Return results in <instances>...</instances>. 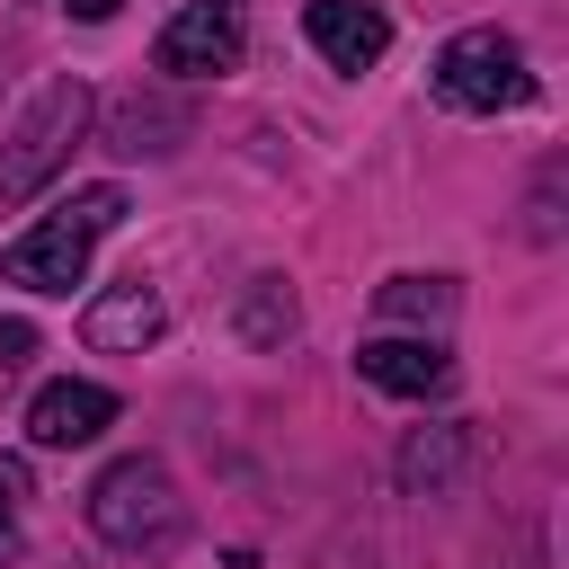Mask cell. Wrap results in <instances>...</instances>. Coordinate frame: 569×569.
Wrapping results in <instances>:
<instances>
[{"label": "cell", "mask_w": 569, "mask_h": 569, "mask_svg": "<svg viewBox=\"0 0 569 569\" xmlns=\"http://www.w3.org/2000/svg\"><path fill=\"white\" fill-rule=\"evenodd\" d=\"M116 222H124V187H71L44 222H27V231L9 240L0 276H9L18 293H71V284L89 276V249H98Z\"/></svg>", "instance_id": "cell-1"}, {"label": "cell", "mask_w": 569, "mask_h": 569, "mask_svg": "<svg viewBox=\"0 0 569 569\" xmlns=\"http://www.w3.org/2000/svg\"><path fill=\"white\" fill-rule=\"evenodd\" d=\"M62 9H71V18H89V27H98V18H116V9H124V0H62Z\"/></svg>", "instance_id": "cell-15"}, {"label": "cell", "mask_w": 569, "mask_h": 569, "mask_svg": "<svg viewBox=\"0 0 569 569\" xmlns=\"http://www.w3.org/2000/svg\"><path fill=\"white\" fill-rule=\"evenodd\" d=\"M427 80H436V98L462 107V116H507V107L533 98L525 44H516L507 27H462V36H445V53H436Z\"/></svg>", "instance_id": "cell-3"}, {"label": "cell", "mask_w": 569, "mask_h": 569, "mask_svg": "<svg viewBox=\"0 0 569 569\" xmlns=\"http://www.w3.org/2000/svg\"><path fill=\"white\" fill-rule=\"evenodd\" d=\"M373 311H382V320H418V329H445V320H453V276H391V284L373 293Z\"/></svg>", "instance_id": "cell-10"}, {"label": "cell", "mask_w": 569, "mask_h": 569, "mask_svg": "<svg viewBox=\"0 0 569 569\" xmlns=\"http://www.w3.org/2000/svg\"><path fill=\"white\" fill-rule=\"evenodd\" d=\"M18 507H27V462H9V453H0V551L18 542Z\"/></svg>", "instance_id": "cell-13"}, {"label": "cell", "mask_w": 569, "mask_h": 569, "mask_svg": "<svg viewBox=\"0 0 569 569\" xmlns=\"http://www.w3.org/2000/svg\"><path fill=\"white\" fill-rule=\"evenodd\" d=\"M240 44H249V9H240V0H187V9L160 27L151 62H160L169 80H222V71H240Z\"/></svg>", "instance_id": "cell-5"}, {"label": "cell", "mask_w": 569, "mask_h": 569, "mask_svg": "<svg viewBox=\"0 0 569 569\" xmlns=\"http://www.w3.org/2000/svg\"><path fill=\"white\" fill-rule=\"evenodd\" d=\"M80 124H89V80H44L36 89V107L18 116V133H9V151H0V204H27L62 160H71V142H80Z\"/></svg>", "instance_id": "cell-4"}, {"label": "cell", "mask_w": 569, "mask_h": 569, "mask_svg": "<svg viewBox=\"0 0 569 569\" xmlns=\"http://www.w3.org/2000/svg\"><path fill=\"white\" fill-rule=\"evenodd\" d=\"M107 427H116V391H107V382H44V391L27 400V436H36L44 453L98 445Z\"/></svg>", "instance_id": "cell-7"}, {"label": "cell", "mask_w": 569, "mask_h": 569, "mask_svg": "<svg viewBox=\"0 0 569 569\" xmlns=\"http://www.w3.org/2000/svg\"><path fill=\"white\" fill-rule=\"evenodd\" d=\"M391 471H400V489H445V480L462 471V427H418Z\"/></svg>", "instance_id": "cell-11"}, {"label": "cell", "mask_w": 569, "mask_h": 569, "mask_svg": "<svg viewBox=\"0 0 569 569\" xmlns=\"http://www.w3.org/2000/svg\"><path fill=\"white\" fill-rule=\"evenodd\" d=\"M178 525H187L178 480L151 453H124V462H107L89 480V533L116 542V551H160V542H178Z\"/></svg>", "instance_id": "cell-2"}, {"label": "cell", "mask_w": 569, "mask_h": 569, "mask_svg": "<svg viewBox=\"0 0 569 569\" xmlns=\"http://www.w3.org/2000/svg\"><path fill=\"white\" fill-rule=\"evenodd\" d=\"M249 338H284L293 329V293L276 284V276H258V293H249V320H240Z\"/></svg>", "instance_id": "cell-12"}, {"label": "cell", "mask_w": 569, "mask_h": 569, "mask_svg": "<svg viewBox=\"0 0 569 569\" xmlns=\"http://www.w3.org/2000/svg\"><path fill=\"white\" fill-rule=\"evenodd\" d=\"M169 329V302L142 284V276H124V284H107L89 311H80V338L89 347H107V356H142L151 338Z\"/></svg>", "instance_id": "cell-8"}, {"label": "cell", "mask_w": 569, "mask_h": 569, "mask_svg": "<svg viewBox=\"0 0 569 569\" xmlns=\"http://www.w3.org/2000/svg\"><path fill=\"white\" fill-rule=\"evenodd\" d=\"M302 36H311V53L329 71H373L391 53V18L373 0H311L302 9Z\"/></svg>", "instance_id": "cell-6"}, {"label": "cell", "mask_w": 569, "mask_h": 569, "mask_svg": "<svg viewBox=\"0 0 569 569\" xmlns=\"http://www.w3.org/2000/svg\"><path fill=\"white\" fill-rule=\"evenodd\" d=\"M356 373H365L373 391H391V400H427V391L453 382V356H445L436 338H365V347H356Z\"/></svg>", "instance_id": "cell-9"}, {"label": "cell", "mask_w": 569, "mask_h": 569, "mask_svg": "<svg viewBox=\"0 0 569 569\" xmlns=\"http://www.w3.org/2000/svg\"><path fill=\"white\" fill-rule=\"evenodd\" d=\"M27 356H36V329H27L18 311H0V373H18Z\"/></svg>", "instance_id": "cell-14"}]
</instances>
